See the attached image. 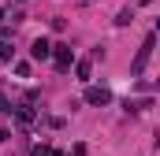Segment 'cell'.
<instances>
[{"mask_svg":"<svg viewBox=\"0 0 160 156\" xmlns=\"http://www.w3.org/2000/svg\"><path fill=\"white\" fill-rule=\"evenodd\" d=\"M153 48H157V34H149V37L142 41V48H138V56H134V63H130V75H134V78H138L142 71H145V63H149Z\"/></svg>","mask_w":160,"mask_h":156,"instance_id":"cell-1","label":"cell"},{"mask_svg":"<svg viewBox=\"0 0 160 156\" xmlns=\"http://www.w3.org/2000/svg\"><path fill=\"white\" fill-rule=\"evenodd\" d=\"M52 63H56V71H71V63H75L71 45H52Z\"/></svg>","mask_w":160,"mask_h":156,"instance_id":"cell-2","label":"cell"},{"mask_svg":"<svg viewBox=\"0 0 160 156\" xmlns=\"http://www.w3.org/2000/svg\"><path fill=\"white\" fill-rule=\"evenodd\" d=\"M86 104H93V108H104V104H112V93L104 89V85H86V97H82Z\"/></svg>","mask_w":160,"mask_h":156,"instance_id":"cell-3","label":"cell"},{"mask_svg":"<svg viewBox=\"0 0 160 156\" xmlns=\"http://www.w3.org/2000/svg\"><path fill=\"white\" fill-rule=\"evenodd\" d=\"M30 56H34L38 63H45V60H52V41L38 37V41H34V45H30Z\"/></svg>","mask_w":160,"mask_h":156,"instance_id":"cell-4","label":"cell"},{"mask_svg":"<svg viewBox=\"0 0 160 156\" xmlns=\"http://www.w3.org/2000/svg\"><path fill=\"white\" fill-rule=\"evenodd\" d=\"M34 119H38V112H34L30 104H22V108H15V123H19V126H30Z\"/></svg>","mask_w":160,"mask_h":156,"instance_id":"cell-5","label":"cell"},{"mask_svg":"<svg viewBox=\"0 0 160 156\" xmlns=\"http://www.w3.org/2000/svg\"><path fill=\"white\" fill-rule=\"evenodd\" d=\"M75 75H78V82H89V75H93V63H89V60H78V63H75Z\"/></svg>","mask_w":160,"mask_h":156,"instance_id":"cell-6","label":"cell"},{"mask_svg":"<svg viewBox=\"0 0 160 156\" xmlns=\"http://www.w3.org/2000/svg\"><path fill=\"white\" fill-rule=\"evenodd\" d=\"M8 60H15V48L8 37H0V63H8Z\"/></svg>","mask_w":160,"mask_h":156,"instance_id":"cell-7","label":"cell"},{"mask_svg":"<svg viewBox=\"0 0 160 156\" xmlns=\"http://www.w3.org/2000/svg\"><path fill=\"white\" fill-rule=\"evenodd\" d=\"M30 156H60V153H56L52 145H34V149H30Z\"/></svg>","mask_w":160,"mask_h":156,"instance_id":"cell-8","label":"cell"},{"mask_svg":"<svg viewBox=\"0 0 160 156\" xmlns=\"http://www.w3.org/2000/svg\"><path fill=\"white\" fill-rule=\"evenodd\" d=\"M15 75H19V78H30V63H26V60H19V63H15Z\"/></svg>","mask_w":160,"mask_h":156,"instance_id":"cell-9","label":"cell"},{"mask_svg":"<svg viewBox=\"0 0 160 156\" xmlns=\"http://www.w3.org/2000/svg\"><path fill=\"white\" fill-rule=\"evenodd\" d=\"M67 156H86V145H82V141H78V145H75V149H71V153H67Z\"/></svg>","mask_w":160,"mask_h":156,"instance_id":"cell-10","label":"cell"},{"mask_svg":"<svg viewBox=\"0 0 160 156\" xmlns=\"http://www.w3.org/2000/svg\"><path fill=\"white\" fill-rule=\"evenodd\" d=\"M4 112H15V108H8V97H0V115Z\"/></svg>","mask_w":160,"mask_h":156,"instance_id":"cell-11","label":"cell"},{"mask_svg":"<svg viewBox=\"0 0 160 156\" xmlns=\"http://www.w3.org/2000/svg\"><path fill=\"white\" fill-rule=\"evenodd\" d=\"M138 4H142V7H149V4H153V0H138Z\"/></svg>","mask_w":160,"mask_h":156,"instance_id":"cell-12","label":"cell"}]
</instances>
